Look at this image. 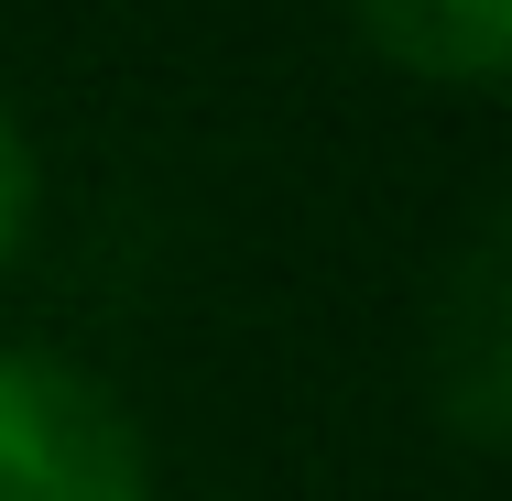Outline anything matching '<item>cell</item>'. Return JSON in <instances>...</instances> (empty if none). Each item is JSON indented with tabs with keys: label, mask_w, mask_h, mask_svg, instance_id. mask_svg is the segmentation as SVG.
Segmentation results:
<instances>
[{
	"label": "cell",
	"mask_w": 512,
	"mask_h": 501,
	"mask_svg": "<svg viewBox=\"0 0 512 501\" xmlns=\"http://www.w3.org/2000/svg\"><path fill=\"white\" fill-rule=\"evenodd\" d=\"M447 414L491 447L502 436V229L469 240L458 295H447Z\"/></svg>",
	"instance_id": "7a4b0ae2"
},
{
	"label": "cell",
	"mask_w": 512,
	"mask_h": 501,
	"mask_svg": "<svg viewBox=\"0 0 512 501\" xmlns=\"http://www.w3.org/2000/svg\"><path fill=\"white\" fill-rule=\"evenodd\" d=\"M22 218H33V153H22V131H11V109H0V262H11V240H22Z\"/></svg>",
	"instance_id": "277c9868"
},
{
	"label": "cell",
	"mask_w": 512,
	"mask_h": 501,
	"mask_svg": "<svg viewBox=\"0 0 512 501\" xmlns=\"http://www.w3.org/2000/svg\"><path fill=\"white\" fill-rule=\"evenodd\" d=\"M0 501H142V436L77 360L0 349Z\"/></svg>",
	"instance_id": "6da1fadb"
},
{
	"label": "cell",
	"mask_w": 512,
	"mask_h": 501,
	"mask_svg": "<svg viewBox=\"0 0 512 501\" xmlns=\"http://www.w3.org/2000/svg\"><path fill=\"white\" fill-rule=\"evenodd\" d=\"M360 22L425 77H491L512 55V0H360Z\"/></svg>",
	"instance_id": "3957f363"
}]
</instances>
